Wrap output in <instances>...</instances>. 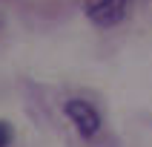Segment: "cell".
<instances>
[{"label":"cell","instance_id":"cell-2","mask_svg":"<svg viewBox=\"0 0 152 147\" xmlns=\"http://www.w3.org/2000/svg\"><path fill=\"white\" fill-rule=\"evenodd\" d=\"M126 9H129V0H92L86 6V15L98 26H115L126 17Z\"/></svg>","mask_w":152,"mask_h":147},{"label":"cell","instance_id":"cell-4","mask_svg":"<svg viewBox=\"0 0 152 147\" xmlns=\"http://www.w3.org/2000/svg\"><path fill=\"white\" fill-rule=\"evenodd\" d=\"M3 20H6V17H3V9H0V29H3Z\"/></svg>","mask_w":152,"mask_h":147},{"label":"cell","instance_id":"cell-3","mask_svg":"<svg viewBox=\"0 0 152 147\" xmlns=\"http://www.w3.org/2000/svg\"><path fill=\"white\" fill-rule=\"evenodd\" d=\"M9 141H12V127L6 121H0V147H9Z\"/></svg>","mask_w":152,"mask_h":147},{"label":"cell","instance_id":"cell-1","mask_svg":"<svg viewBox=\"0 0 152 147\" xmlns=\"http://www.w3.org/2000/svg\"><path fill=\"white\" fill-rule=\"evenodd\" d=\"M66 115H69V121L77 127V133L83 138H92L101 130V115H98V110L89 101H80V98L66 101Z\"/></svg>","mask_w":152,"mask_h":147}]
</instances>
